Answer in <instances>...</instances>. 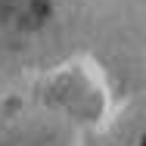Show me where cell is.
<instances>
[{"mask_svg": "<svg viewBox=\"0 0 146 146\" xmlns=\"http://www.w3.org/2000/svg\"><path fill=\"white\" fill-rule=\"evenodd\" d=\"M50 13V0H0V19L9 28L31 31Z\"/></svg>", "mask_w": 146, "mask_h": 146, "instance_id": "cell-1", "label": "cell"}]
</instances>
